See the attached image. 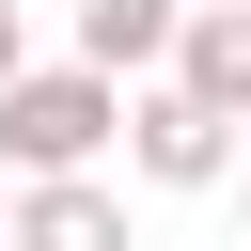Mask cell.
I'll use <instances>...</instances> for the list:
<instances>
[{"mask_svg": "<svg viewBox=\"0 0 251 251\" xmlns=\"http://www.w3.org/2000/svg\"><path fill=\"white\" fill-rule=\"evenodd\" d=\"M78 31H94V63H141V47H173V0H78Z\"/></svg>", "mask_w": 251, "mask_h": 251, "instance_id": "cell-3", "label": "cell"}, {"mask_svg": "<svg viewBox=\"0 0 251 251\" xmlns=\"http://www.w3.org/2000/svg\"><path fill=\"white\" fill-rule=\"evenodd\" d=\"M94 141H110L94 78H0V157H94Z\"/></svg>", "mask_w": 251, "mask_h": 251, "instance_id": "cell-1", "label": "cell"}, {"mask_svg": "<svg viewBox=\"0 0 251 251\" xmlns=\"http://www.w3.org/2000/svg\"><path fill=\"white\" fill-rule=\"evenodd\" d=\"M0 220H31V235H110V204H94V188H31V204H0Z\"/></svg>", "mask_w": 251, "mask_h": 251, "instance_id": "cell-5", "label": "cell"}, {"mask_svg": "<svg viewBox=\"0 0 251 251\" xmlns=\"http://www.w3.org/2000/svg\"><path fill=\"white\" fill-rule=\"evenodd\" d=\"M141 173L204 188V173H220V94H157V110H141Z\"/></svg>", "mask_w": 251, "mask_h": 251, "instance_id": "cell-2", "label": "cell"}, {"mask_svg": "<svg viewBox=\"0 0 251 251\" xmlns=\"http://www.w3.org/2000/svg\"><path fill=\"white\" fill-rule=\"evenodd\" d=\"M0 78H16V16H0Z\"/></svg>", "mask_w": 251, "mask_h": 251, "instance_id": "cell-6", "label": "cell"}, {"mask_svg": "<svg viewBox=\"0 0 251 251\" xmlns=\"http://www.w3.org/2000/svg\"><path fill=\"white\" fill-rule=\"evenodd\" d=\"M188 94H251V16H204L188 31Z\"/></svg>", "mask_w": 251, "mask_h": 251, "instance_id": "cell-4", "label": "cell"}]
</instances>
